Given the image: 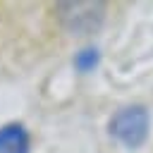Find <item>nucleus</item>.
<instances>
[{"label":"nucleus","instance_id":"nucleus-3","mask_svg":"<svg viewBox=\"0 0 153 153\" xmlns=\"http://www.w3.org/2000/svg\"><path fill=\"white\" fill-rule=\"evenodd\" d=\"M0 153H31V134L22 122H5L0 127Z\"/></svg>","mask_w":153,"mask_h":153},{"label":"nucleus","instance_id":"nucleus-4","mask_svg":"<svg viewBox=\"0 0 153 153\" xmlns=\"http://www.w3.org/2000/svg\"><path fill=\"white\" fill-rule=\"evenodd\" d=\"M72 65H74V69H76L79 74H88V72H93V69L100 65V50H98L96 45H84L81 50L74 53Z\"/></svg>","mask_w":153,"mask_h":153},{"label":"nucleus","instance_id":"nucleus-2","mask_svg":"<svg viewBox=\"0 0 153 153\" xmlns=\"http://www.w3.org/2000/svg\"><path fill=\"white\" fill-rule=\"evenodd\" d=\"M60 26L72 36H91L105 22V2L100 0H65L55 5Z\"/></svg>","mask_w":153,"mask_h":153},{"label":"nucleus","instance_id":"nucleus-1","mask_svg":"<svg viewBox=\"0 0 153 153\" xmlns=\"http://www.w3.org/2000/svg\"><path fill=\"white\" fill-rule=\"evenodd\" d=\"M148 131H151V115H148L146 105H141V103L122 105L108 120V134L117 143H122L124 148H131V151L146 143Z\"/></svg>","mask_w":153,"mask_h":153}]
</instances>
